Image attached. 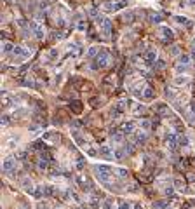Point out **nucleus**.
I'll return each instance as SVG.
<instances>
[{"instance_id":"36","label":"nucleus","mask_w":195,"mask_h":209,"mask_svg":"<svg viewBox=\"0 0 195 209\" xmlns=\"http://www.w3.org/2000/svg\"><path fill=\"white\" fill-rule=\"evenodd\" d=\"M185 72H188V66L186 64H176V73H185Z\"/></svg>"},{"instance_id":"20","label":"nucleus","mask_w":195,"mask_h":209,"mask_svg":"<svg viewBox=\"0 0 195 209\" xmlns=\"http://www.w3.org/2000/svg\"><path fill=\"white\" fill-rule=\"evenodd\" d=\"M110 136H112V141H113V143H122V141H124V136L125 134L124 133H115V131H112V133H110Z\"/></svg>"},{"instance_id":"40","label":"nucleus","mask_w":195,"mask_h":209,"mask_svg":"<svg viewBox=\"0 0 195 209\" xmlns=\"http://www.w3.org/2000/svg\"><path fill=\"white\" fill-rule=\"evenodd\" d=\"M77 30L86 32V30H87V23H86V21H78V25H77Z\"/></svg>"},{"instance_id":"1","label":"nucleus","mask_w":195,"mask_h":209,"mask_svg":"<svg viewBox=\"0 0 195 209\" xmlns=\"http://www.w3.org/2000/svg\"><path fill=\"white\" fill-rule=\"evenodd\" d=\"M92 171L96 174L98 181L105 185V187H110L112 185V178H113V171L110 166H105V164H96V166H92Z\"/></svg>"},{"instance_id":"28","label":"nucleus","mask_w":195,"mask_h":209,"mask_svg":"<svg viewBox=\"0 0 195 209\" xmlns=\"http://www.w3.org/2000/svg\"><path fill=\"white\" fill-rule=\"evenodd\" d=\"M143 112H145V106H143V105H138V103H136V105H132V113L140 115V113H143Z\"/></svg>"},{"instance_id":"10","label":"nucleus","mask_w":195,"mask_h":209,"mask_svg":"<svg viewBox=\"0 0 195 209\" xmlns=\"http://www.w3.org/2000/svg\"><path fill=\"white\" fill-rule=\"evenodd\" d=\"M21 188L25 190V192L32 193V195H33V192H35V185H33V181H32V180H30L28 176L21 180Z\"/></svg>"},{"instance_id":"24","label":"nucleus","mask_w":195,"mask_h":209,"mask_svg":"<svg viewBox=\"0 0 195 209\" xmlns=\"http://www.w3.org/2000/svg\"><path fill=\"white\" fill-rule=\"evenodd\" d=\"M56 193V187H44V197H51V195H54Z\"/></svg>"},{"instance_id":"5","label":"nucleus","mask_w":195,"mask_h":209,"mask_svg":"<svg viewBox=\"0 0 195 209\" xmlns=\"http://www.w3.org/2000/svg\"><path fill=\"white\" fill-rule=\"evenodd\" d=\"M96 63H98V68H108L110 64H112V56H110V52L101 51V52L96 56Z\"/></svg>"},{"instance_id":"50","label":"nucleus","mask_w":195,"mask_h":209,"mask_svg":"<svg viewBox=\"0 0 195 209\" xmlns=\"http://www.w3.org/2000/svg\"><path fill=\"white\" fill-rule=\"evenodd\" d=\"M188 6H195V0H188Z\"/></svg>"},{"instance_id":"34","label":"nucleus","mask_w":195,"mask_h":209,"mask_svg":"<svg viewBox=\"0 0 195 209\" xmlns=\"http://www.w3.org/2000/svg\"><path fill=\"white\" fill-rule=\"evenodd\" d=\"M124 21L125 23H132V21H134V12H125V14H124Z\"/></svg>"},{"instance_id":"9","label":"nucleus","mask_w":195,"mask_h":209,"mask_svg":"<svg viewBox=\"0 0 195 209\" xmlns=\"http://www.w3.org/2000/svg\"><path fill=\"white\" fill-rule=\"evenodd\" d=\"M98 155L103 157V159H106V161H112V159H113V148H112V146H108V145L99 146V152H98Z\"/></svg>"},{"instance_id":"49","label":"nucleus","mask_w":195,"mask_h":209,"mask_svg":"<svg viewBox=\"0 0 195 209\" xmlns=\"http://www.w3.org/2000/svg\"><path fill=\"white\" fill-rule=\"evenodd\" d=\"M190 110H192V113L195 115V103H192V105H190Z\"/></svg>"},{"instance_id":"22","label":"nucleus","mask_w":195,"mask_h":209,"mask_svg":"<svg viewBox=\"0 0 195 209\" xmlns=\"http://www.w3.org/2000/svg\"><path fill=\"white\" fill-rule=\"evenodd\" d=\"M148 21L152 23V25H159V23L162 21V16H160V14H155V12H152V14H148Z\"/></svg>"},{"instance_id":"45","label":"nucleus","mask_w":195,"mask_h":209,"mask_svg":"<svg viewBox=\"0 0 195 209\" xmlns=\"http://www.w3.org/2000/svg\"><path fill=\"white\" fill-rule=\"evenodd\" d=\"M9 124H11L9 117H7V115H4V117H2V126H9Z\"/></svg>"},{"instance_id":"38","label":"nucleus","mask_w":195,"mask_h":209,"mask_svg":"<svg viewBox=\"0 0 195 209\" xmlns=\"http://www.w3.org/2000/svg\"><path fill=\"white\" fill-rule=\"evenodd\" d=\"M153 66H155L157 70H164V68H166V61H164V59H159V61L153 63Z\"/></svg>"},{"instance_id":"31","label":"nucleus","mask_w":195,"mask_h":209,"mask_svg":"<svg viewBox=\"0 0 195 209\" xmlns=\"http://www.w3.org/2000/svg\"><path fill=\"white\" fill-rule=\"evenodd\" d=\"M140 127L143 129V131H148V129L152 127V124H150V120H146V118H143L140 122Z\"/></svg>"},{"instance_id":"33","label":"nucleus","mask_w":195,"mask_h":209,"mask_svg":"<svg viewBox=\"0 0 195 209\" xmlns=\"http://www.w3.org/2000/svg\"><path fill=\"white\" fill-rule=\"evenodd\" d=\"M174 188H178V190H183L185 188V181L181 178H176V180H174Z\"/></svg>"},{"instance_id":"23","label":"nucleus","mask_w":195,"mask_h":209,"mask_svg":"<svg viewBox=\"0 0 195 209\" xmlns=\"http://www.w3.org/2000/svg\"><path fill=\"white\" fill-rule=\"evenodd\" d=\"M157 113H160V115H169V106L167 105H164V103H159L157 105Z\"/></svg>"},{"instance_id":"42","label":"nucleus","mask_w":195,"mask_h":209,"mask_svg":"<svg viewBox=\"0 0 195 209\" xmlns=\"http://www.w3.org/2000/svg\"><path fill=\"white\" fill-rule=\"evenodd\" d=\"M49 56H51V58H58V56H59V51H58V49H51Z\"/></svg>"},{"instance_id":"8","label":"nucleus","mask_w":195,"mask_h":209,"mask_svg":"<svg viewBox=\"0 0 195 209\" xmlns=\"http://www.w3.org/2000/svg\"><path fill=\"white\" fill-rule=\"evenodd\" d=\"M16 157H6L4 161H2V171L4 172H12L14 171V167H16Z\"/></svg>"},{"instance_id":"52","label":"nucleus","mask_w":195,"mask_h":209,"mask_svg":"<svg viewBox=\"0 0 195 209\" xmlns=\"http://www.w3.org/2000/svg\"><path fill=\"white\" fill-rule=\"evenodd\" d=\"M73 209H87V207H82V206H77V207H73Z\"/></svg>"},{"instance_id":"12","label":"nucleus","mask_w":195,"mask_h":209,"mask_svg":"<svg viewBox=\"0 0 195 209\" xmlns=\"http://www.w3.org/2000/svg\"><path fill=\"white\" fill-rule=\"evenodd\" d=\"M159 35H160V38H162V40H171V38L174 37L173 30H171L169 26H160V28H159Z\"/></svg>"},{"instance_id":"7","label":"nucleus","mask_w":195,"mask_h":209,"mask_svg":"<svg viewBox=\"0 0 195 209\" xmlns=\"http://www.w3.org/2000/svg\"><path fill=\"white\" fill-rule=\"evenodd\" d=\"M28 26H30L32 33L37 38H44V37H45V28H44L38 21H30V23H28Z\"/></svg>"},{"instance_id":"15","label":"nucleus","mask_w":195,"mask_h":209,"mask_svg":"<svg viewBox=\"0 0 195 209\" xmlns=\"http://www.w3.org/2000/svg\"><path fill=\"white\" fill-rule=\"evenodd\" d=\"M141 96H143V99H146V101H152L153 98H155V92H153V89L150 86H145V89L141 91Z\"/></svg>"},{"instance_id":"17","label":"nucleus","mask_w":195,"mask_h":209,"mask_svg":"<svg viewBox=\"0 0 195 209\" xmlns=\"http://www.w3.org/2000/svg\"><path fill=\"white\" fill-rule=\"evenodd\" d=\"M14 47H16V45H12L11 42H2V54H4V56L12 54L14 52Z\"/></svg>"},{"instance_id":"37","label":"nucleus","mask_w":195,"mask_h":209,"mask_svg":"<svg viewBox=\"0 0 195 209\" xmlns=\"http://www.w3.org/2000/svg\"><path fill=\"white\" fill-rule=\"evenodd\" d=\"M33 195H35L37 199L44 197V187H35V192H33Z\"/></svg>"},{"instance_id":"53","label":"nucleus","mask_w":195,"mask_h":209,"mask_svg":"<svg viewBox=\"0 0 195 209\" xmlns=\"http://www.w3.org/2000/svg\"><path fill=\"white\" fill-rule=\"evenodd\" d=\"M193 44H195V38H193Z\"/></svg>"},{"instance_id":"29","label":"nucleus","mask_w":195,"mask_h":209,"mask_svg":"<svg viewBox=\"0 0 195 209\" xmlns=\"http://www.w3.org/2000/svg\"><path fill=\"white\" fill-rule=\"evenodd\" d=\"M115 172H117V176L122 178V180H124V178H127V169H124V167H117V169H115Z\"/></svg>"},{"instance_id":"3","label":"nucleus","mask_w":195,"mask_h":209,"mask_svg":"<svg viewBox=\"0 0 195 209\" xmlns=\"http://www.w3.org/2000/svg\"><path fill=\"white\" fill-rule=\"evenodd\" d=\"M96 25H98V28H99V32L103 33L105 37H110V33H112V21H110L108 17H98Z\"/></svg>"},{"instance_id":"41","label":"nucleus","mask_w":195,"mask_h":209,"mask_svg":"<svg viewBox=\"0 0 195 209\" xmlns=\"http://www.w3.org/2000/svg\"><path fill=\"white\" fill-rule=\"evenodd\" d=\"M179 52H181V51H179V45H173V47H171V56H179Z\"/></svg>"},{"instance_id":"39","label":"nucleus","mask_w":195,"mask_h":209,"mask_svg":"<svg viewBox=\"0 0 195 209\" xmlns=\"http://www.w3.org/2000/svg\"><path fill=\"white\" fill-rule=\"evenodd\" d=\"M89 16L96 17V19H98V17H99V11H98L96 7H91V9H89Z\"/></svg>"},{"instance_id":"16","label":"nucleus","mask_w":195,"mask_h":209,"mask_svg":"<svg viewBox=\"0 0 195 209\" xmlns=\"http://www.w3.org/2000/svg\"><path fill=\"white\" fill-rule=\"evenodd\" d=\"M12 101H16V96H12L9 92H4V94H2V105H4V106H11Z\"/></svg>"},{"instance_id":"14","label":"nucleus","mask_w":195,"mask_h":209,"mask_svg":"<svg viewBox=\"0 0 195 209\" xmlns=\"http://www.w3.org/2000/svg\"><path fill=\"white\" fill-rule=\"evenodd\" d=\"M155 59H157V49H148L146 54H145L146 64H153V63H155Z\"/></svg>"},{"instance_id":"13","label":"nucleus","mask_w":195,"mask_h":209,"mask_svg":"<svg viewBox=\"0 0 195 209\" xmlns=\"http://www.w3.org/2000/svg\"><path fill=\"white\" fill-rule=\"evenodd\" d=\"M134 131H136V124L131 122V120H127V122H124L120 126V133H124V134H132Z\"/></svg>"},{"instance_id":"21","label":"nucleus","mask_w":195,"mask_h":209,"mask_svg":"<svg viewBox=\"0 0 195 209\" xmlns=\"http://www.w3.org/2000/svg\"><path fill=\"white\" fill-rule=\"evenodd\" d=\"M124 155H125L124 148H119V146H117V148H113V159H115V161H122V159H124Z\"/></svg>"},{"instance_id":"35","label":"nucleus","mask_w":195,"mask_h":209,"mask_svg":"<svg viewBox=\"0 0 195 209\" xmlns=\"http://www.w3.org/2000/svg\"><path fill=\"white\" fill-rule=\"evenodd\" d=\"M101 209H115V207H113V202H112V200H108V199H106V200H103V204H101Z\"/></svg>"},{"instance_id":"43","label":"nucleus","mask_w":195,"mask_h":209,"mask_svg":"<svg viewBox=\"0 0 195 209\" xmlns=\"http://www.w3.org/2000/svg\"><path fill=\"white\" fill-rule=\"evenodd\" d=\"M16 145H17L16 139H11V141H7V148H14Z\"/></svg>"},{"instance_id":"30","label":"nucleus","mask_w":195,"mask_h":209,"mask_svg":"<svg viewBox=\"0 0 195 209\" xmlns=\"http://www.w3.org/2000/svg\"><path fill=\"white\" fill-rule=\"evenodd\" d=\"M23 84L26 87H35V82H33V77L32 75H26V79L23 80Z\"/></svg>"},{"instance_id":"19","label":"nucleus","mask_w":195,"mask_h":209,"mask_svg":"<svg viewBox=\"0 0 195 209\" xmlns=\"http://www.w3.org/2000/svg\"><path fill=\"white\" fill-rule=\"evenodd\" d=\"M188 75H178V77H174V80L173 84L174 86H185V84H188Z\"/></svg>"},{"instance_id":"4","label":"nucleus","mask_w":195,"mask_h":209,"mask_svg":"<svg viewBox=\"0 0 195 209\" xmlns=\"http://www.w3.org/2000/svg\"><path fill=\"white\" fill-rule=\"evenodd\" d=\"M164 145H166V148H167V150L174 152L179 146V136H176L174 133L166 134V138H164Z\"/></svg>"},{"instance_id":"51","label":"nucleus","mask_w":195,"mask_h":209,"mask_svg":"<svg viewBox=\"0 0 195 209\" xmlns=\"http://www.w3.org/2000/svg\"><path fill=\"white\" fill-rule=\"evenodd\" d=\"M192 58L195 59V49H192Z\"/></svg>"},{"instance_id":"48","label":"nucleus","mask_w":195,"mask_h":209,"mask_svg":"<svg viewBox=\"0 0 195 209\" xmlns=\"http://www.w3.org/2000/svg\"><path fill=\"white\" fill-rule=\"evenodd\" d=\"M132 209H143V206H141V204H140V202H136V204H134V206H132Z\"/></svg>"},{"instance_id":"2","label":"nucleus","mask_w":195,"mask_h":209,"mask_svg":"<svg viewBox=\"0 0 195 209\" xmlns=\"http://www.w3.org/2000/svg\"><path fill=\"white\" fill-rule=\"evenodd\" d=\"M125 6H127V0H119V2L108 0V2H103V6L99 7V9L105 11V12H117V11H120V9H124Z\"/></svg>"},{"instance_id":"32","label":"nucleus","mask_w":195,"mask_h":209,"mask_svg":"<svg viewBox=\"0 0 195 209\" xmlns=\"http://www.w3.org/2000/svg\"><path fill=\"white\" fill-rule=\"evenodd\" d=\"M179 64H186V66H188L190 64V56L188 54H181V56H179Z\"/></svg>"},{"instance_id":"25","label":"nucleus","mask_w":195,"mask_h":209,"mask_svg":"<svg viewBox=\"0 0 195 209\" xmlns=\"http://www.w3.org/2000/svg\"><path fill=\"white\" fill-rule=\"evenodd\" d=\"M176 94H178V91H176V89H174L173 86L166 89V96H167L169 99H174V98H176Z\"/></svg>"},{"instance_id":"18","label":"nucleus","mask_w":195,"mask_h":209,"mask_svg":"<svg viewBox=\"0 0 195 209\" xmlns=\"http://www.w3.org/2000/svg\"><path fill=\"white\" fill-rule=\"evenodd\" d=\"M44 141H47V143H58V141H59V136L56 133H45L44 134Z\"/></svg>"},{"instance_id":"47","label":"nucleus","mask_w":195,"mask_h":209,"mask_svg":"<svg viewBox=\"0 0 195 209\" xmlns=\"http://www.w3.org/2000/svg\"><path fill=\"white\" fill-rule=\"evenodd\" d=\"M38 209H51V207H49V204H40V206H38Z\"/></svg>"},{"instance_id":"6","label":"nucleus","mask_w":195,"mask_h":209,"mask_svg":"<svg viewBox=\"0 0 195 209\" xmlns=\"http://www.w3.org/2000/svg\"><path fill=\"white\" fill-rule=\"evenodd\" d=\"M75 183L78 185V188L86 190V192L92 190V183H91V180H89L86 174H77V176H75Z\"/></svg>"},{"instance_id":"26","label":"nucleus","mask_w":195,"mask_h":209,"mask_svg":"<svg viewBox=\"0 0 195 209\" xmlns=\"http://www.w3.org/2000/svg\"><path fill=\"white\" fill-rule=\"evenodd\" d=\"M164 195L173 197L174 195V185H166V187H164Z\"/></svg>"},{"instance_id":"54","label":"nucleus","mask_w":195,"mask_h":209,"mask_svg":"<svg viewBox=\"0 0 195 209\" xmlns=\"http://www.w3.org/2000/svg\"><path fill=\"white\" fill-rule=\"evenodd\" d=\"M193 188H195V183H193Z\"/></svg>"},{"instance_id":"27","label":"nucleus","mask_w":195,"mask_h":209,"mask_svg":"<svg viewBox=\"0 0 195 209\" xmlns=\"http://www.w3.org/2000/svg\"><path fill=\"white\" fill-rule=\"evenodd\" d=\"M99 52H101V51H99L98 47H89V51H87V56H89V58H96Z\"/></svg>"},{"instance_id":"11","label":"nucleus","mask_w":195,"mask_h":209,"mask_svg":"<svg viewBox=\"0 0 195 209\" xmlns=\"http://www.w3.org/2000/svg\"><path fill=\"white\" fill-rule=\"evenodd\" d=\"M131 136H132V141H134V143H138V145L146 141V131H143V129H141V131H134Z\"/></svg>"},{"instance_id":"44","label":"nucleus","mask_w":195,"mask_h":209,"mask_svg":"<svg viewBox=\"0 0 195 209\" xmlns=\"http://www.w3.org/2000/svg\"><path fill=\"white\" fill-rule=\"evenodd\" d=\"M119 209H131V206H129V202H120Z\"/></svg>"},{"instance_id":"46","label":"nucleus","mask_w":195,"mask_h":209,"mask_svg":"<svg viewBox=\"0 0 195 209\" xmlns=\"http://www.w3.org/2000/svg\"><path fill=\"white\" fill-rule=\"evenodd\" d=\"M157 207H159V209H166V207H167V202L160 200V202H157Z\"/></svg>"}]
</instances>
